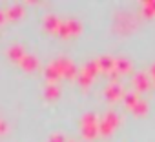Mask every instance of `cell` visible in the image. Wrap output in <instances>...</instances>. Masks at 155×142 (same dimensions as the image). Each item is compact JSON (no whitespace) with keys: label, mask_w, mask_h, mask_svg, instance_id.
<instances>
[]
</instances>
